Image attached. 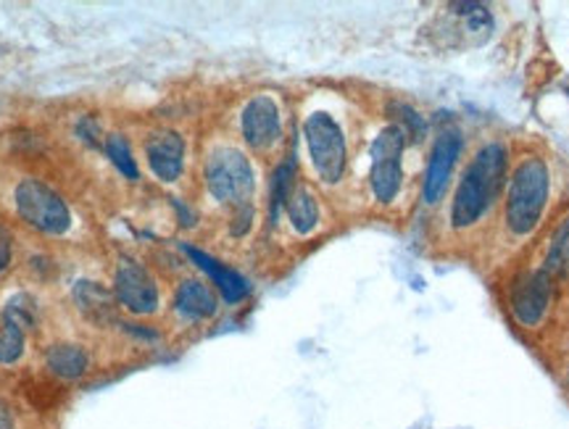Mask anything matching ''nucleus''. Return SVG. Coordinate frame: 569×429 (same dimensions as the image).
I'll return each instance as SVG.
<instances>
[{"mask_svg":"<svg viewBox=\"0 0 569 429\" xmlns=\"http://www.w3.org/2000/svg\"><path fill=\"white\" fill-rule=\"evenodd\" d=\"M507 180V148L501 142L482 146L469 161L451 203L453 230H469L486 217Z\"/></svg>","mask_w":569,"mask_h":429,"instance_id":"1","label":"nucleus"},{"mask_svg":"<svg viewBox=\"0 0 569 429\" xmlns=\"http://www.w3.org/2000/svg\"><path fill=\"white\" fill-rule=\"evenodd\" d=\"M546 200H549V169L540 159H525L511 177L507 198V225L517 238L536 230Z\"/></svg>","mask_w":569,"mask_h":429,"instance_id":"2","label":"nucleus"},{"mask_svg":"<svg viewBox=\"0 0 569 429\" xmlns=\"http://www.w3.org/2000/svg\"><path fill=\"white\" fill-rule=\"evenodd\" d=\"M303 138L319 180H325L327 184L340 182L346 171V138L338 121L330 113L315 111L306 119Z\"/></svg>","mask_w":569,"mask_h":429,"instance_id":"3","label":"nucleus"},{"mask_svg":"<svg viewBox=\"0 0 569 429\" xmlns=\"http://www.w3.org/2000/svg\"><path fill=\"white\" fill-rule=\"evenodd\" d=\"M206 184H209L211 196L222 203L246 206V200L253 192L251 161L234 148L213 150L209 163H206Z\"/></svg>","mask_w":569,"mask_h":429,"instance_id":"4","label":"nucleus"},{"mask_svg":"<svg viewBox=\"0 0 569 429\" xmlns=\"http://www.w3.org/2000/svg\"><path fill=\"white\" fill-rule=\"evenodd\" d=\"M13 198H17L19 217L27 225H32L34 230L48 235H63L71 227V213L67 203L48 184L38 180H21Z\"/></svg>","mask_w":569,"mask_h":429,"instance_id":"5","label":"nucleus"},{"mask_svg":"<svg viewBox=\"0 0 569 429\" xmlns=\"http://www.w3.org/2000/svg\"><path fill=\"white\" fill-rule=\"evenodd\" d=\"M409 134L398 124H390L377 134L372 142V171H369V184H372L375 198L380 203H390L401 190V156L407 148Z\"/></svg>","mask_w":569,"mask_h":429,"instance_id":"6","label":"nucleus"},{"mask_svg":"<svg viewBox=\"0 0 569 429\" xmlns=\"http://www.w3.org/2000/svg\"><path fill=\"white\" fill-rule=\"evenodd\" d=\"M551 303V275L546 269L525 271L511 285L509 306L522 327H536L543 321Z\"/></svg>","mask_w":569,"mask_h":429,"instance_id":"7","label":"nucleus"},{"mask_svg":"<svg viewBox=\"0 0 569 429\" xmlns=\"http://www.w3.org/2000/svg\"><path fill=\"white\" fill-rule=\"evenodd\" d=\"M113 292L119 303L132 313H153L159 306V288L153 277L132 259L119 261L117 275H113Z\"/></svg>","mask_w":569,"mask_h":429,"instance_id":"8","label":"nucleus"},{"mask_svg":"<svg viewBox=\"0 0 569 429\" xmlns=\"http://www.w3.org/2000/svg\"><path fill=\"white\" fill-rule=\"evenodd\" d=\"M461 153V138L459 132H443L432 146V156L430 163H427V174H425V200L427 203H438L443 198V192L451 182V171L453 163H457Z\"/></svg>","mask_w":569,"mask_h":429,"instance_id":"9","label":"nucleus"},{"mask_svg":"<svg viewBox=\"0 0 569 429\" xmlns=\"http://www.w3.org/2000/svg\"><path fill=\"white\" fill-rule=\"evenodd\" d=\"M243 138L251 148H269L280 138V109L269 96H256L243 109Z\"/></svg>","mask_w":569,"mask_h":429,"instance_id":"10","label":"nucleus"},{"mask_svg":"<svg viewBox=\"0 0 569 429\" xmlns=\"http://www.w3.org/2000/svg\"><path fill=\"white\" fill-rule=\"evenodd\" d=\"M148 167L161 182H177L184 167V140L177 132H159L148 140Z\"/></svg>","mask_w":569,"mask_h":429,"instance_id":"11","label":"nucleus"},{"mask_svg":"<svg viewBox=\"0 0 569 429\" xmlns=\"http://www.w3.org/2000/svg\"><path fill=\"white\" fill-rule=\"evenodd\" d=\"M182 250L190 256V259H193L198 269L206 271V275L211 277V282L217 285L227 303H238V300H243L248 296V290L251 288H248V282L238 275V271L227 269L224 263H219L217 259H211L209 253H203V250H198L193 246H182Z\"/></svg>","mask_w":569,"mask_h":429,"instance_id":"12","label":"nucleus"},{"mask_svg":"<svg viewBox=\"0 0 569 429\" xmlns=\"http://www.w3.org/2000/svg\"><path fill=\"white\" fill-rule=\"evenodd\" d=\"M174 306L188 319H209L217 313V298H213L211 288L198 280H188L177 288Z\"/></svg>","mask_w":569,"mask_h":429,"instance_id":"13","label":"nucleus"},{"mask_svg":"<svg viewBox=\"0 0 569 429\" xmlns=\"http://www.w3.org/2000/svg\"><path fill=\"white\" fill-rule=\"evenodd\" d=\"M46 363L53 375L63 377V380H77L88 371V353L80 346H71V342H61V346L48 348Z\"/></svg>","mask_w":569,"mask_h":429,"instance_id":"14","label":"nucleus"},{"mask_svg":"<svg viewBox=\"0 0 569 429\" xmlns=\"http://www.w3.org/2000/svg\"><path fill=\"white\" fill-rule=\"evenodd\" d=\"M284 209H288L290 225H293V230L298 235H309L317 227L319 206H317V198L306 188H296L290 192L288 206H284Z\"/></svg>","mask_w":569,"mask_h":429,"instance_id":"15","label":"nucleus"},{"mask_svg":"<svg viewBox=\"0 0 569 429\" xmlns=\"http://www.w3.org/2000/svg\"><path fill=\"white\" fill-rule=\"evenodd\" d=\"M74 298H77V306H80V309L88 313L90 319L106 321V319L113 317V298H111L109 290L101 288V285L77 282Z\"/></svg>","mask_w":569,"mask_h":429,"instance_id":"16","label":"nucleus"},{"mask_svg":"<svg viewBox=\"0 0 569 429\" xmlns=\"http://www.w3.org/2000/svg\"><path fill=\"white\" fill-rule=\"evenodd\" d=\"M293 180H296V161L293 156H290L288 161L274 169V177H272V196H269V219L272 221L280 219V211L288 206L290 192L296 190Z\"/></svg>","mask_w":569,"mask_h":429,"instance_id":"17","label":"nucleus"},{"mask_svg":"<svg viewBox=\"0 0 569 429\" xmlns=\"http://www.w3.org/2000/svg\"><path fill=\"white\" fill-rule=\"evenodd\" d=\"M546 271L553 277H569V219L561 221L549 242V256H546Z\"/></svg>","mask_w":569,"mask_h":429,"instance_id":"18","label":"nucleus"},{"mask_svg":"<svg viewBox=\"0 0 569 429\" xmlns=\"http://www.w3.org/2000/svg\"><path fill=\"white\" fill-rule=\"evenodd\" d=\"M24 353V330L6 313H0V363H13Z\"/></svg>","mask_w":569,"mask_h":429,"instance_id":"19","label":"nucleus"},{"mask_svg":"<svg viewBox=\"0 0 569 429\" xmlns=\"http://www.w3.org/2000/svg\"><path fill=\"white\" fill-rule=\"evenodd\" d=\"M106 153H109L113 167L122 171V177H127V180H138V161L132 159V148L124 134H109V138H106Z\"/></svg>","mask_w":569,"mask_h":429,"instance_id":"20","label":"nucleus"},{"mask_svg":"<svg viewBox=\"0 0 569 429\" xmlns=\"http://www.w3.org/2000/svg\"><path fill=\"white\" fill-rule=\"evenodd\" d=\"M393 109L401 113V124H398V127H401V130L407 134H411L415 140H422V134L427 132L425 119L419 117L415 109H409V106H393Z\"/></svg>","mask_w":569,"mask_h":429,"instance_id":"21","label":"nucleus"},{"mask_svg":"<svg viewBox=\"0 0 569 429\" xmlns=\"http://www.w3.org/2000/svg\"><path fill=\"white\" fill-rule=\"evenodd\" d=\"M11 232L6 230L3 225H0V271L11 263V256H13V246H11Z\"/></svg>","mask_w":569,"mask_h":429,"instance_id":"22","label":"nucleus"},{"mask_svg":"<svg viewBox=\"0 0 569 429\" xmlns=\"http://www.w3.org/2000/svg\"><path fill=\"white\" fill-rule=\"evenodd\" d=\"M251 219H253V211H251V206H238V217H234V221H238V225H232V232L234 235H243L246 230H251Z\"/></svg>","mask_w":569,"mask_h":429,"instance_id":"23","label":"nucleus"},{"mask_svg":"<svg viewBox=\"0 0 569 429\" xmlns=\"http://www.w3.org/2000/svg\"><path fill=\"white\" fill-rule=\"evenodd\" d=\"M0 429H13V417H11V409L9 406L0 400Z\"/></svg>","mask_w":569,"mask_h":429,"instance_id":"24","label":"nucleus"}]
</instances>
